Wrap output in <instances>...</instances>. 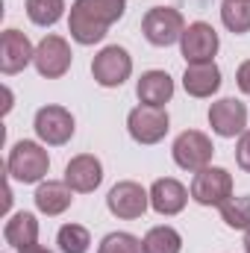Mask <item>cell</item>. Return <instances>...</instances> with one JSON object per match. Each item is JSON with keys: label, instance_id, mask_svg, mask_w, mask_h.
Here are the masks:
<instances>
[{"label": "cell", "instance_id": "cell-7", "mask_svg": "<svg viewBox=\"0 0 250 253\" xmlns=\"http://www.w3.org/2000/svg\"><path fill=\"white\" fill-rule=\"evenodd\" d=\"M171 153H174V162H177L183 171H200V168H206V165L212 162L215 144H212V138H209L206 132H200V129H186V132H180V135L174 138Z\"/></svg>", "mask_w": 250, "mask_h": 253}, {"label": "cell", "instance_id": "cell-20", "mask_svg": "<svg viewBox=\"0 0 250 253\" xmlns=\"http://www.w3.org/2000/svg\"><path fill=\"white\" fill-rule=\"evenodd\" d=\"M141 245H144V253H180L183 251V236L174 227L162 224V227L147 230V236L141 239Z\"/></svg>", "mask_w": 250, "mask_h": 253}, {"label": "cell", "instance_id": "cell-1", "mask_svg": "<svg viewBox=\"0 0 250 253\" xmlns=\"http://www.w3.org/2000/svg\"><path fill=\"white\" fill-rule=\"evenodd\" d=\"M126 12V0H74L68 15V33L77 44L88 47L106 39L109 27L121 21Z\"/></svg>", "mask_w": 250, "mask_h": 253}, {"label": "cell", "instance_id": "cell-27", "mask_svg": "<svg viewBox=\"0 0 250 253\" xmlns=\"http://www.w3.org/2000/svg\"><path fill=\"white\" fill-rule=\"evenodd\" d=\"M236 85H239L242 94H250V59L239 65V71H236Z\"/></svg>", "mask_w": 250, "mask_h": 253}, {"label": "cell", "instance_id": "cell-14", "mask_svg": "<svg viewBox=\"0 0 250 253\" xmlns=\"http://www.w3.org/2000/svg\"><path fill=\"white\" fill-rule=\"evenodd\" d=\"M65 183L77 194H91L103 183V165L91 153H80L65 165Z\"/></svg>", "mask_w": 250, "mask_h": 253}, {"label": "cell", "instance_id": "cell-4", "mask_svg": "<svg viewBox=\"0 0 250 253\" xmlns=\"http://www.w3.org/2000/svg\"><path fill=\"white\" fill-rule=\"evenodd\" d=\"M188 191H191V200H197L200 206H221L224 200L233 197V174L227 168L206 165V168L194 171Z\"/></svg>", "mask_w": 250, "mask_h": 253}, {"label": "cell", "instance_id": "cell-5", "mask_svg": "<svg viewBox=\"0 0 250 253\" xmlns=\"http://www.w3.org/2000/svg\"><path fill=\"white\" fill-rule=\"evenodd\" d=\"M129 74H132V56L126 53L121 44H109V47H103L91 59V77L103 88L124 85L126 80H129Z\"/></svg>", "mask_w": 250, "mask_h": 253}, {"label": "cell", "instance_id": "cell-2", "mask_svg": "<svg viewBox=\"0 0 250 253\" xmlns=\"http://www.w3.org/2000/svg\"><path fill=\"white\" fill-rule=\"evenodd\" d=\"M6 171L15 183H24V186H33V183H42L50 171V156L47 150L39 144V141H18L12 150H9V159H6Z\"/></svg>", "mask_w": 250, "mask_h": 253}, {"label": "cell", "instance_id": "cell-3", "mask_svg": "<svg viewBox=\"0 0 250 253\" xmlns=\"http://www.w3.org/2000/svg\"><path fill=\"white\" fill-rule=\"evenodd\" d=\"M141 33L153 47H171L186 33V18L174 6H153L141 18Z\"/></svg>", "mask_w": 250, "mask_h": 253}, {"label": "cell", "instance_id": "cell-13", "mask_svg": "<svg viewBox=\"0 0 250 253\" xmlns=\"http://www.w3.org/2000/svg\"><path fill=\"white\" fill-rule=\"evenodd\" d=\"M33 59H36V47L30 44V39L21 30H6L0 36V71L6 77L21 74Z\"/></svg>", "mask_w": 250, "mask_h": 253}, {"label": "cell", "instance_id": "cell-26", "mask_svg": "<svg viewBox=\"0 0 250 253\" xmlns=\"http://www.w3.org/2000/svg\"><path fill=\"white\" fill-rule=\"evenodd\" d=\"M236 162H239V168L250 174V126L239 135V144H236Z\"/></svg>", "mask_w": 250, "mask_h": 253}, {"label": "cell", "instance_id": "cell-10", "mask_svg": "<svg viewBox=\"0 0 250 253\" xmlns=\"http://www.w3.org/2000/svg\"><path fill=\"white\" fill-rule=\"evenodd\" d=\"M71 59H74V53H71V44L65 42L62 36H44L42 42H39V47H36V71L44 77V80H59L65 77L68 71H71Z\"/></svg>", "mask_w": 250, "mask_h": 253}, {"label": "cell", "instance_id": "cell-24", "mask_svg": "<svg viewBox=\"0 0 250 253\" xmlns=\"http://www.w3.org/2000/svg\"><path fill=\"white\" fill-rule=\"evenodd\" d=\"M27 15L36 27H53L65 15V0H27Z\"/></svg>", "mask_w": 250, "mask_h": 253}, {"label": "cell", "instance_id": "cell-18", "mask_svg": "<svg viewBox=\"0 0 250 253\" xmlns=\"http://www.w3.org/2000/svg\"><path fill=\"white\" fill-rule=\"evenodd\" d=\"M74 203V189L65 183V180H47V183H39L36 189V209L42 215H62L65 209Z\"/></svg>", "mask_w": 250, "mask_h": 253}, {"label": "cell", "instance_id": "cell-8", "mask_svg": "<svg viewBox=\"0 0 250 253\" xmlns=\"http://www.w3.org/2000/svg\"><path fill=\"white\" fill-rule=\"evenodd\" d=\"M221 47V39L215 33L212 24L206 21H194L188 24L183 39H180V53L186 65H200V62H215V53Z\"/></svg>", "mask_w": 250, "mask_h": 253}, {"label": "cell", "instance_id": "cell-9", "mask_svg": "<svg viewBox=\"0 0 250 253\" xmlns=\"http://www.w3.org/2000/svg\"><path fill=\"white\" fill-rule=\"evenodd\" d=\"M106 206H109V212H112L115 218H121V221H135V218H141V215L147 212V206H150V191L144 189V186H138V183H132V180H121V183H115V186L109 189Z\"/></svg>", "mask_w": 250, "mask_h": 253}, {"label": "cell", "instance_id": "cell-16", "mask_svg": "<svg viewBox=\"0 0 250 253\" xmlns=\"http://www.w3.org/2000/svg\"><path fill=\"white\" fill-rule=\"evenodd\" d=\"M183 88L186 94L203 100V97H212L218 88H221V68L215 62H200V65H186V74H183Z\"/></svg>", "mask_w": 250, "mask_h": 253}, {"label": "cell", "instance_id": "cell-12", "mask_svg": "<svg viewBox=\"0 0 250 253\" xmlns=\"http://www.w3.org/2000/svg\"><path fill=\"white\" fill-rule=\"evenodd\" d=\"M209 126L221 138H236L248 129V106L236 97H221L209 106Z\"/></svg>", "mask_w": 250, "mask_h": 253}, {"label": "cell", "instance_id": "cell-28", "mask_svg": "<svg viewBox=\"0 0 250 253\" xmlns=\"http://www.w3.org/2000/svg\"><path fill=\"white\" fill-rule=\"evenodd\" d=\"M18 253H50V251L42 248V245H30V248H24V251H18Z\"/></svg>", "mask_w": 250, "mask_h": 253}, {"label": "cell", "instance_id": "cell-19", "mask_svg": "<svg viewBox=\"0 0 250 253\" xmlns=\"http://www.w3.org/2000/svg\"><path fill=\"white\" fill-rule=\"evenodd\" d=\"M3 239H6V245H12L18 251H24L30 245H39V221H36V215L33 212H15L3 227Z\"/></svg>", "mask_w": 250, "mask_h": 253}, {"label": "cell", "instance_id": "cell-29", "mask_svg": "<svg viewBox=\"0 0 250 253\" xmlns=\"http://www.w3.org/2000/svg\"><path fill=\"white\" fill-rule=\"evenodd\" d=\"M245 251L250 253V227H248V230H245Z\"/></svg>", "mask_w": 250, "mask_h": 253}, {"label": "cell", "instance_id": "cell-15", "mask_svg": "<svg viewBox=\"0 0 250 253\" xmlns=\"http://www.w3.org/2000/svg\"><path fill=\"white\" fill-rule=\"evenodd\" d=\"M188 194H191V191H188L180 180L162 177V180H156V183L150 186V206H153L159 215H180L188 203Z\"/></svg>", "mask_w": 250, "mask_h": 253}, {"label": "cell", "instance_id": "cell-17", "mask_svg": "<svg viewBox=\"0 0 250 253\" xmlns=\"http://www.w3.org/2000/svg\"><path fill=\"white\" fill-rule=\"evenodd\" d=\"M135 94L144 106H165L174 97V80L168 71H144L135 83Z\"/></svg>", "mask_w": 250, "mask_h": 253}, {"label": "cell", "instance_id": "cell-11", "mask_svg": "<svg viewBox=\"0 0 250 253\" xmlns=\"http://www.w3.org/2000/svg\"><path fill=\"white\" fill-rule=\"evenodd\" d=\"M36 135H39V141H44V144H50V147H62L71 141V135H74V115L65 109V106H56V103H50V106H42L39 112H36Z\"/></svg>", "mask_w": 250, "mask_h": 253}, {"label": "cell", "instance_id": "cell-21", "mask_svg": "<svg viewBox=\"0 0 250 253\" xmlns=\"http://www.w3.org/2000/svg\"><path fill=\"white\" fill-rule=\"evenodd\" d=\"M221 21L236 36L250 33V0H224L221 3Z\"/></svg>", "mask_w": 250, "mask_h": 253}, {"label": "cell", "instance_id": "cell-25", "mask_svg": "<svg viewBox=\"0 0 250 253\" xmlns=\"http://www.w3.org/2000/svg\"><path fill=\"white\" fill-rule=\"evenodd\" d=\"M97 253H144V245L132 233H109L100 242Z\"/></svg>", "mask_w": 250, "mask_h": 253}, {"label": "cell", "instance_id": "cell-6", "mask_svg": "<svg viewBox=\"0 0 250 253\" xmlns=\"http://www.w3.org/2000/svg\"><path fill=\"white\" fill-rule=\"evenodd\" d=\"M171 121H168V112L165 106H135L129 115H126V129L132 135V141L138 144H159L168 129H171Z\"/></svg>", "mask_w": 250, "mask_h": 253}, {"label": "cell", "instance_id": "cell-22", "mask_svg": "<svg viewBox=\"0 0 250 253\" xmlns=\"http://www.w3.org/2000/svg\"><path fill=\"white\" fill-rule=\"evenodd\" d=\"M218 209H221V221H224L230 230H248L250 227V194L230 197V200H224Z\"/></svg>", "mask_w": 250, "mask_h": 253}, {"label": "cell", "instance_id": "cell-23", "mask_svg": "<svg viewBox=\"0 0 250 253\" xmlns=\"http://www.w3.org/2000/svg\"><path fill=\"white\" fill-rule=\"evenodd\" d=\"M56 245L62 253H88L91 248V233L83 224H65L56 233Z\"/></svg>", "mask_w": 250, "mask_h": 253}]
</instances>
